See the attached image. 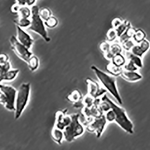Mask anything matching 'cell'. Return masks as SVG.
<instances>
[{
    "instance_id": "6da1fadb",
    "label": "cell",
    "mask_w": 150,
    "mask_h": 150,
    "mask_svg": "<svg viewBox=\"0 0 150 150\" xmlns=\"http://www.w3.org/2000/svg\"><path fill=\"white\" fill-rule=\"evenodd\" d=\"M91 69L107 92H108L119 104H122L123 102L119 92L115 76L104 72L95 65H92Z\"/></svg>"
},
{
    "instance_id": "7a4b0ae2",
    "label": "cell",
    "mask_w": 150,
    "mask_h": 150,
    "mask_svg": "<svg viewBox=\"0 0 150 150\" xmlns=\"http://www.w3.org/2000/svg\"><path fill=\"white\" fill-rule=\"evenodd\" d=\"M101 101H106L110 105L111 109L114 112L115 115V122L124 131L129 134L134 133V125L129 119L125 109L115 103L107 94L101 98Z\"/></svg>"
},
{
    "instance_id": "3957f363",
    "label": "cell",
    "mask_w": 150,
    "mask_h": 150,
    "mask_svg": "<svg viewBox=\"0 0 150 150\" xmlns=\"http://www.w3.org/2000/svg\"><path fill=\"white\" fill-rule=\"evenodd\" d=\"M31 85L29 82L21 84L17 90L15 102V119L18 120L28 105L31 94Z\"/></svg>"
},
{
    "instance_id": "277c9868",
    "label": "cell",
    "mask_w": 150,
    "mask_h": 150,
    "mask_svg": "<svg viewBox=\"0 0 150 150\" xmlns=\"http://www.w3.org/2000/svg\"><path fill=\"white\" fill-rule=\"evenodd\" d=\"M71 121L70 124L63 130L64 140L71 142L81 136L85 133V126L80 121V115L78 113L71 115Z\"/></svg>"
},
{
    "instance_id": "5b68a950",
    "label": "cell",
    "mask_w": 150,
    "mask_h": 150,
    "mask_svg": "<svg viewBox=\"0 0 150 150\" xmlns=\"http://www.w3.org/2000/svg\"><path fill=\"white\" fill-rule=\"evenodd\" d=\"M31 10L32 12V16L30 18L31 23L28 28V30L38 34L45 42H49L51 39L48 35L43 20L39 15L40 10L39 7L37 5H34L31 7Z\"/></svg>"
},
{
    "instance_id": "8992f818",
    "label": "cell",
    "mask_w": 150,
    "mask_h": 150,
    "mask_svg": "<svg viewBox=\"0 0 150 150\" xmlns=\"http://www.w3.org/2000/svg\"><path fill=\"white\" fill-rule=\"evenodd\" d=\"M16 93L13 87L0 84V104L8 111H15Z\"/></svg>"
},
{
    "instance_id": "52a82bcc",
    "label": "cell",
    "mask_w": 150,
    "mask_h": 150,
    "mask_svg": "<svg viewBox=\"0 0 150 150\" xmlns=\"http://www.w3.org/2000/svg\"><path fill=\"white\" fill-rule=\"evenodd\" d=\"M11 49L16 55L25 63H27L30 57L33 55L30 50L20 43L16 36H12L9 39Z\"/></svg>"
},
{
    "instance_id": "ba28073f",
    "label": "cell",
    "mask_w": 150,
    "mask_h": 150,
    "mask_svg": "<svg viewBox=\"0 0 150 150\" xmlns=\"http://www.w3.org/2000/svg\"><path fill=\"white\" fill-rule=\"evenodd\" d=\"M104 115L98 118H93L86 125V129L90 133H95L96 137L99 138L103 134L108 124Z\"/></svg>"
},
{
    "instance_id": "9c48e42d",
    "label": "cell",
    "mask_w": 150,
    "mask_h": 150,
    "mask_svg": "<svg viewBox=\"0 0 150 150\" xmlns=\"http://www.w3.org/2000/svg\"><path fill=\"white\" fill-rule=\"evenodd\" d=\"M88 86L87 94L91 95L93 98H98L102 97L106 94L107 91L105 88H101L98 83L91 78H88L86 80Z\"/></svg>"
},
{
    "instance_id": "30bf717a",
    "label": "cell",
    "mask_w": 150,
    "mask_h": 150,
    "mask_svg": "<svg viewBox=\"0 0 150 150\" xmlns=\"http://www.w3.org/2000/svg\"><path fill=\"white\" fill-rule=\"evenodd\" d=\"M67 110L64 109L62 111H58L55 114V122L54 126L63 131L71 121V115H67Z\"/></svg>"
},
{
    "instance_id": "8fae6325",
    "label": "cell",
    "mask_w": 150,
    "mask_h": 150,
    "mask_svg": "<svg viewBox=\"0 0 150 150\" xmlns=\"http://www.w3.org/2000/svg\"><path fill=\"white\" fill-rule=\"evenodd\" d=\"M17 39L20 43L28 49H31L34 43V39L29 34L24 30L23 28L16 26Z\"/></svg>"
},
{
    "instance_id": "7c38bea8",
    "label": "cell",
    "mask_w": 150,
    "mask_h": 150,
    "mask_svg": "<svg viewBox=\"0 0 150 150\" xmlns=\"http://www.w3.org/2000/svg\"><path fill=\"white\" fill-rule=\"evenodd\" d=\"M150 42L145 39L140 43L136 44L130 52L134 55L142 58V56L150 50Z\"/></svg>"
},
{
    "instance_id": "4fadbf2b",
    "label": "cell",
    "mask_w": 150,
    "mask_h": 150,
    "mask_svg": "<svg viewBox=\"0 0 150 150\" xmlns=\"http://www.w3.org/2000/svg\"><path fill=\"white\" fill-rule=\"evenodd\" d=\"M120 76L124 80L130 82H135L140 81L142 78L141 74L138 71H129L123 69Z\"/></svg>"
},
{
    "instance_id": "5bb4252c",
    "label": "cell",
    "mask_w": 150,
    "mask_h": 150,
    "mask_svg": "<svg viewBox=\"0 0 150 150\" xmlns=\"http://www.w3.org/2000/svg\"><path fill=\"white\" fill-rule=\"evenodd\" d=\"M122 50L121 45L117 43H114L111 45L110 50L106 54H104V56L107 60H111L114 56L117 54H121Z\"/></svg>"
},
{
    "instance_id": "9a60e30c",
    "label": "cell",
    "mask_w": 150,
    "mask_h": 150,
    "mask_svg": "<svg viewBox=\"0 0 150 150\" xmlns=\"http://www.w3.org/2000/svg\"><path fill=\"white\" fill-rule=\"evenodd\" d=\"M51 136L52 140L59 145L62 144L63 141L64 140L63 130L56 128L55 126H53L52 128Z\"/></svg>"
},
{
    "instance_id": "2e32d148",
    "label": "cell",
    "mask_w": 150,
    "mask_h": 150,
    "mask_svg": "<svg viewBox=\"0 0 150 150\" xmlns=\"http://www.w3.org/2000/svg\"><path fill=\"white\" fill-rule=\"evenodd\" d=\"M19 72L18 69H11L0 76V84L3 81H12L16 79Z\"/></svg>"
},
{
    "instance_id": "e0dca14e",
    "label": "cell",
    "mask_w": 150,
    "mask_h": 150,
    "mask_svg": "<svg viewBox=\"0 0 150 150\" xmlns=\"http://www.w3.org/2000/svg\"><path fill=\"white\" fill-rule=\"evenodd\" d=\"M126 58L128 60L131 61V62L138 67V69H142L143 67V62L142 58L139 56L134 55L130 51L127 52L126 54Z\"/></svg>"
},
{
    "instance_id": "ac0fdd59",
    "label": "cell",
    "mask_w": 150,
    "mask_h": 150,
    "mask_svg": "<svg viewBox=\"0 0 150 150\" xmlns=\"http://www.w3.org/2000/svg\"><path fill=\"white\" fill-rule=\"evenodd\" d=\"M13 22L16 26L23 28H28L31 24V18H25L18 16L13 20Z\"/></svg>"
},
{
    "instance_id": "d6986e66",
    "label": "cell",
    "mask_w": 150,
    "mask_h": 150,
    "mask_svg": "<svg viewBox=\"0 0 150 150\" xmlns=\"http://www.w3.org/2000/svg\"><path fill=\"white\" fill-rule=\"evenodd\" d=\"M136 30V29L131 27V26L129 27L126 31L119 38L120 43L122 44L126 40L132 39Z\"/></svg>"
},
{
    "instance_id": "ffe728a7",
    "label": "cell",
    "mask_w": 150,
    "mask_h": 150,
    "mask_svg": "<svg viewBox=\"0 0 150 150\" xmlns=\"http://www.w3.org/2000/svg\"><path fill=\"white\" fill-rule=\"evenodd\" d=\"M28 69L32 72L35 71L38 69L40 61L38 58L35 55H33L27 62Z\"/></svg>"
},
{
    "instance_id": "44dd1931",
    "label": "cell",
    "mask_w": 150,
    "mask_h": 150,
    "mask_svg": "<svg viewBox=\"0 0 150 150\" xmlns=\"http://www.w3.org/2000/svg\"><path fill=\"white\" fill-rule=\"evenodd\" d=\"M67 98L68 101L74 103L81 100L83 98V96L79 90H75L67 95Z\"/></svg>"
},
{
    "instance_id": "7402d4cb",
    "label": "cell",
    "mask_w": 150,
    "mask_h": 150,
    "mask_svg": "<svg viewBox=\"0 0 150 150\" xmlns=\"http://www.w3.org/2000/svg\"><path fill=\"white\" fill-rule=\"evenodd\" d=\"M126 62V58L121 54L115 55L111 60V63L119 67H123Z\"/></svg>"
},
{
    "instance_id": "603a6c76",
    "label": "cell",
    "mask_w": 150,
    "mask_h": 150,
    "mask_svg": "<svg viewBox=\"0 0 150 150\" xmlns=\"http://www.w3.org/2000/svg\"><path fill=\"white\" fill-rule=\"evenodd\" d=\"M106 69L107 71L110 73V74L115 77L119 75L120 76L123 70V67H119L115 66L111 63L107 65L106 66Z\"/></svg>"
},
{
    "instance_id": "cb8c5ba5",
    "label": "cell",
    "mask_w": 150,
    "mask_h": 150,
    "mask_svg": "<svg viewBox=\"0 0 150 150\" xmlns=\"http://www.w3.org/2000/svg\"><path fill=\"white\" fill-rule=\"evenodd\" d=\"M146 37V34L143 30L138 29L136 30L132 39L135 44H139L145 39Z\"/></svg>"
},
{
    "instance_id": "d4e9b609",
    "label": "cell",
    "mask_w": 150,
    "mask_h": 150,
    "mask_svg": "<svg viewBox=\"0 0 150 150\" xmlns=\"http://www.w3.org/2000/svg\"><path fill=\"white\" fill-rule=\"evenodd\" d=\"M131 26V23L129 22L126 20H123L122 23L115 29L117 34L118 38L121 36L126 31L127 28Z\"/></svg>"
},
{
    "instance_id": "484cf974",
    "label": "cell",
    "mask_w": 150,
    "mask_h": 150,
    "mask_svg": "<svg viewBox=\"0 0 150 150\" xmlns=\"http://www.w3.org/2000/svg\"><path fill=\"white\" fill-rule=\"evenodd\" d=\"M32 16L31 8L26 6L21 7L18 13V16L25 18H31Z\"/></svg>"
},
{
    "instance_id": "4316f807",
    "label": "cell",
    "mask_w": 150,
    "mask_h": 150,
    "mask_svg": "<svg viewBox=\"0 0 150 150\" xmlns=\"http://www.w3.org/2000/svg\"><path fill=\"white\" fill-rule=\"evenodd\" d=\"M39 15L43 21H45L52 16V12L47 7H43L40 9Z\"/></svg>"
},
{
    "instance_id": "83f0119b",
    "label": "cell",
    "mask_w": 150,
    "mask_h": 150,
    "mask_svg": "<svg viewBox=\"0 0 150 150\" xmlns=\"http://www.w3.org/2000/svg\"><path fill=\"white\" fill-rule=\"evenodd\" d=\"M44 22L46 27L51 29L56 28L59 23L58 19L55 17L52 16Z\"/></svg>"
},
{
    "instance_id": "f1b7e54d",
    "label": "cell",
    "mask_w": 150,
    "mask_h": 150,
    "mask_svg": "<svg viewBox=\"0 0 150 150\" xmlns=\"http://www.w3.org/2000/svg\"><path fill=\"white\" fill-rule=\"evenodd\" d=\"M95 98L91 96L89 94H87L82 99L84 107L91 108L94 105Z\"/></svg>"
},
{
    "instance_id": "f546056e",
    "label": "cell",
    "mask_w": 150,
    "mask_h": 150,
    "mask_svg": "<svg viewBox=\"0 0 150 150\" xmlns=\"http://www.w3.org/2000/svg\"><path fill=\"white\" fill-rule=\"evenodd\" d=\"M106 38H107V41L109 42H113L114 40L117 39L118 36L115 29L113 28L109 29L107 32Z\"/></svg>"
},
{
    "instance_id": "4dcf8cb0",
    "label": "cell",
    "mask_w": 150,
    "mask_h": 150,
    "mask_svg": "<svg viewBox=\"0 0 150 150\" xmlns=\"http://www.w3.org/2000/svg\"><path fill=\"white\" fill-rule=\"evenodd\" d=\"M123 69L126 71H137L139 69H138L131 61L128 60L123 67Z\"/></svg>"
},
{
    "instance_id": "1f68e13d",
    "label": "cell",
    "mask_w": 150,
    "mask_h": 150,
    "mask_svg": "<svg viewBox=\"0 0 150 150\" xmlns=\"http://www.w3.org/2000/svg\"><path fill=\"white\" fill-rule=\"evenodd\" d=\"M135 44V43L134 42L133 39H130L126 40L123 43H122L121 44V46L125 50L127 51V52H129V51H130L131 49Z\"/></svg>"
},
{
    "instance_id": "d6a6232c",
    "label": "cell",
    "mask_w": 150,
    "mask_h": 150,
    "mask_svg": "<svg viewBox=\"0 0 150 150\" xmlns=\"http://www.w3.org/2000/svg\"><path fill=\"white\" fill-rule=\"evenodd\" d=\"M104 115L108 123L115 122V114L112 109L105 112Z\"/></svg>"
},
{
    "instance_id": "836d02e7",
    "label": "cell",
    "mask_w": 150,
    "mask_h": 150,
    "mask_svg": "<svg viewBox=\"0 0 150 150\" xmlns=\"http://www.w3.org/2000/svg\"><path fill=\"white\" fill-rule=\"evenodd\" d=\"M98 107L100 109L101 112L103 113V114L106 112L111 109L110 105L106 101H101V103L98 105Z\"/></svg>"
},
{
    "instance_id": "e575fe53",
    "label": "cell",
    "mask_w": 150,
    "mask_h": 150,
    "mask_svg": "<svg viewBox=\"0 0 150 150\" xmlns=\"http://www.w3.org/2000/svg\"><path fill=\"white\" fill-rule=\"evenodd\" d=\"M111 45L108 41H103L100 43L99 48L104 54L109 50Z\"/></svg>"
},
{
    "instance_id": "d590c367",
    "label": "cell",
    "mask_w": 150,
    "mask_h": 150,
    "mask_svg": "<svg viewBox=\"0 0 150 150\" xmlns=\"http://www.w3.org/2000/svg\"><path fill=\"white\" fill-rule=\"evenodd\" d=\"M11 69V64L10 61L6 64L0 65V76Z\"/></svg>"
},
{
    "instance_id": "8d00e7d4",
    "label": "cell",
    "mask_w": 150,
    "mask_h": 150,
    "mask_svg": "<svg viewBox=\"0 0 150 150\" xmlns=\"http://www.w3.org/2000/svg\"><path fill=\"white\" fill-rule=\"evenodd\" d=\"M10 61V57L8 54L3 53L0 54V65H5Z\"/></svg>"
},
{
    "instance_id": "74e56055",
    "label": "cell",
    "mask_w": 150,
    "mask_h": 150,
    "mask_svg": "<svg viewBox=\"0 0 150 150\" xmlns=\"http://www.w3.org/2000/svg\"><path fill=\"white\" fill-rule=\"evenodd\" d=\"M123 21V20H122V19H120V18H115L112 22V28L115 29H116L118 26H119L122 23Z\"/></svg>"
},
{
    "instance_id": "f35d334b",
    "label": "cell",
    "mask_w": 150,
    "mask_h": 150,
    "mask_svg": "<svg viewBox=\"0 0 150 150\" xmlns=\"http://www.w3.org/2000/svg\"><path fill=\"white\" fill-rule=\"evenodd\" d=\"M21 7L18 6L16 3H15L13 4L12 6H11V11L12 13H18V11H19V9H20Z\"/></svg>"
},
{
    "instance_id": "ab89813d",
    "label": "cell",
    "mask_w": 150,
    "mask_h": 150,
    "mask_svg": "<svg viewBox=\"0 0 150 150\" xmlns=\"http://www.w3.org/2000/svg\"><path fill=\"white\" fill-rule=\"evenodd\" d=\"M73 107L75 108H81L82 109L84 107V106L81 100L73 103Z\"/></svg>"
},
{
    "instance_id": "60d3db41",
    "label": "cell",
    "mask_w": 150,
    "mask_h": 150,
    "mask_svg": "<svg viewBox=\"0 0 150 150\" xmlns=\"http://www.w3.org/2000/svg\"><path fill=\"white\" fill-rule=\"evenodd\" d=\"M17 4L20 7L24 6L26 5V0H16V2Z\"/></svg>"
},
{
    "instance_id": "b9f144b4",
    "label": "cell",
    "mask_w": 150,
    "mask_h": 150,
    "mask_svg": "<svg viewBox=\"0 0 150 150\" xmlns=\"http://www.w3.org/2000/svg\"><path fill=\"white\" fill-rule=\"evenodd\" d=\"M26 5L28 7L33 6L35 5L37 0H26Z\"/></svg>"
}]
</instances>
